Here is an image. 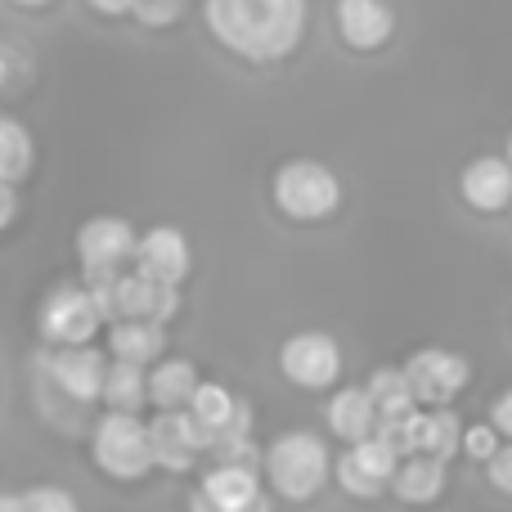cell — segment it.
<instances>
[{
  "mask_svg": "<svg viewBox=\"0 0 512 512\" xmlns=\"http://www.w3.org/2000/svg\"><path fill=\"white\" fill-rule=\"evenodd\" d=\"M364 387H369V396H373V405H378L382 423L405 418V414H414V409H418V396H414V387H409V373L405 369H373Z\"/></svg>",
  "mask_w": 512,
  "mask_h": 512,
  "instance_id": "23",
  "label": "cell"
},
{
  "mask_svg": "<svg viewBox=\"0 0 512 512\" xmlns=\"http://www.w3.org/2000/svg\"><path fill=\"white\" fill-rule=\"evenodd\" d=\"M333 18H337V36L351 50H378L396 32V14H391L387 0H337Z\"/></svg>",
  "mask_w": 512,
  "mask_h": 512,
  "instance_id": "14",
  "label": "cell"
},
{
  "mask_svg": "<svg viewBox=\"0 0 512 512\" xmlns=\"http://www.w3.org/2000/svg\"><path fill=\"white\" fill-rule=\"evenodd\" d=\"M36 167V140L18 117H5L0 113V180L9 185H23Z\"/></svg>",
  "mask_w": 512,
  "mask_h": 512,
  "instance_id": "21",
  "label": "cell"
},
{
  "mask_svg": "<svg viewBox=\"0 0 512 512\" xmlns=\"http://www.w3.org/2000/svg\"><path fill=\"white\" fill-rule=\"evenodd\" d=\"M396 468H400V454L373 432V436H364V441H355L351 450L333 463V477L351 499H364V504H369V499H382L391 490Z\"/></svg>",
  "mask_w": 512,
  "mask_h": 512,
  "instance_id": "8",
  "label": "cell"
},
{
  "mask_svg": "<svg viewBox=\"0 0 512 512\" xmlns=\"http://www.w3.org/2000/svg\"><path fill=\"white\" fill-rule=\"evenodd\" d=\"M14 5H23V9H41V5H50V0H14Z\"/></svg>",
  "mask_w": 512,
  "mask_h": 512,
  "instance_id": "34",
  "label": "cell"
},
{
  "mask_svg": "<svg viewBox=\"0 0 512 512\" xmlns=\"http://www.w3.org/2000/svg\"><path fill=\"white\" fill-rule=\"evenodd\" d=\"M135 18L149 27H167L180 18V0H135Z\"/></svg>",
  "mask_w": 512,
  "mask_h": 512,
  "instance_id": "26",
  "label": "cell"
},
{
  "mask_svg": "<svg viewBox=\"0 0 512 512\" xmlns=\"http://www.w3.org/2000/svg\"><path fill=\"white\" fill-rule=\"evenodd\" d=\"M135 248H140V234H135V225L126 216H90L77 230V261L86 279L135 265Z\"/></svg>",
  "mask_w": 512,
  "mask_h": 512,
  "instance_id": "7",
  "label": "cell"
},
{
  "mask_svg": "<svg viewBox=\"0 0 512 512\" xmlns=\"http://www.w3.org/2000/svg\"><path fill=\"white\" fill-rule=\"evenodd\" d=\"M108 355L99 346L81 342V346H50V378L77 405L104 400V378H108Z\"/></svg>",
  "mask_w": 512,
  "mask_h": 512,
  "instance_id": "11",
  "label": "cell"
},
{
  "mask_svg": "<svg viewBox=\"0 0 512 512\" xmlns=\"http://www.w3.org/2000/svg\"><path fill=\"white\" fill-rule=\"evenodd\" d=\"M18 212H23V203H18V185L0 180V234H5L9 225L18 221Z\"/></svg>",
  "mask_w": 512,
  "mask_h": 512,
  "instance_id": "28",
  "label": "cell"
},
{
  "mask_svg": "<svg viewBox=\"0 0 512 512\" xmlns=\"http://www.w3.org/2000/svg\"><path fill=\"white\" fill-rule=\"evenodd\" d=\"M104 405L108 409H126V414H140L149 405V369L131 360H113L104 378Z\"/></svg>",
  "mask_w": 512,
  "mask_h": 512,
  "instance_id": "22",
  "label": "cell"
},
{
  "mask_svg": "<svg viewBox=\"0 0 512 512\" xmlns=\"http://www.w3.org/2000/svg\"><path fill=\"white\" fill-rule=\"evenodd\" d=\"M382 423L378 405H373L369 387H337L333 400H328V432L337 436V441L355 445L364 441V436H373Z\"/></svg>",
  "mask_w": 512,
  "mask_h": 512,
  "instance_id": "19",
  "label": "cell"
},
{
  "mask_svg": "<svg viewBox=\"0 0 512 512\" xmlns=\"http://www.w3.org/2000/svg\"><path fill=\"white\" fill-rule=\"evenodd\" d=\"M207 32L248 63H279L301 45L306 0H203Z\"/></svg>",
  "mask_w": 512,
  "mask_h": 512,
  "instance_id": "1",
  "label": "cell"
},
{
  "mask_svg": "<svg viewBox=\"0 0 512 512\" xmlns=\"http://www.w3.org/2000/svg\"><path fill=\"white\" fill-rule=\"evenodd\" d=\"M90 459L113 481H144L149 472H158L149 423L140 414H126V409H108L95 423V432H90Z\"/></svg>",
  "mask_w": 512,
  "mask_h": 512,
  "instance_id": "3",
  "label": "cell"
},
{
  "mask_svg": "<svg viewBox=\"0 0 512 512\" xmlns=\"http://www.w3.org/2000/svg\"><path fill=\"white\" fill-rule=\"evenodd\" d=\"M261 472H265L261 463H212L203 486H198V495L221 508H248L256 499H265Z\"/></svg>",
  "mask_w": 512,
  "mask_h": 512,
  "instance_id": "17",
  "label": "cell"
},
{
  "mask_svg": "<svg viewBox=\"0 0 512 512\" xmlns=\"http://www.w3.org/2000/svg\"><path fill=\"white\" fill-rule=\"evenodd\" d=\"M189 512H274V504H270V495H265V499H256V504H248V508H221V504H212V499H203L194 490V495H189Z\"/></svg>",
  "mask_w": 512,
  "mask_h": 512,
  "instance_id": "29",
  "label": "cell"
},
{
  "mask_svg": "<svg viewBox=\"0 0 512 512\" xmlns=\"http://www.w3.org/2000/svg\"><path fill=\"white\" fill-rule=\"evenodd\" d=\"M23 504H27V512H81L77 495L63 486H32L23 495Z\"/></svg>",
  "mask_w": 512,
  "mask_h": 512,
  "instance_id": "25",
  "label": "cell"
},
{
  "mask_svg": "<svg viewBox=\"0 0 512 512\" xmlns=\"http://www.w3.org/2000/svg\"><path fill=\"white\" fill-rule=\"evenodd\" d=\"M391 495L414 508L436 504L445 495V459H436V454H409V459H400L396 477H391Z\"/></svg>",
  "mask_w": 512,
  "mask_h": 512,
  "instance_id": "20",
  "label": "cell"
},
{
  "mask_svg": "<svg viewBox=\"0 0 512 512\" xmlns=\"http://www.w3.org/2000/svg\"><path fill=\"white\" fill-rule=\"evenodd\" d=\"M104 310H99L90 283H59L45 292V301L36 306V333L45 346H81L95 342L104 328Z\"/></svg>",
  "mask_w": 512,
  "mask_h": 512,
  "instance_id": "5",
  "label": "cell"
},
{
  "mask_svg": "<svg viewBox=\"0 0 512 512\" xmlns=\"http://www.w3.org/2000/svg\"><path fill=\"white\" fill-rule=\"evenodd\" d=\"M499 427L495 423H472V427H463V454H468V459H477V463H490L499 454Z\"/></svg>",
  "mask_w": 512,
  "mask_h": 512,
  "instance_id": "24",
  "label": "cell"
},
{
  "mask_svg": "<svg viewBox=\"0 0 512 512\" xmlns=\"http://www.w3.org/2000/svg\"><path fill=\"white\" fill-rule=\"evenodd\" d=\"M104 346L113 360H131V364H158L167 355V324L158 319H140V315H126V319H113L104 333Z\"/></svg>",
  "mask_w": 512,
  "mask_h": 512,
  "instance_id": "16",
  "label": "cell"
},
{
  "mask_svg": "<svg viewBox=\"0 0 512 512\" xmlns=\"http://www.w3.org/2000/svg\"><path fill=\"white\" fill-rule=\"evenodd\" d=\"M405 373H409V387H414L423 409L450 405L472 378L468 360H463L459 351H445V346H423V351H414L405 360Z\"/></svg>",
  "mask_w": 512,
  "mask_h": 512,
  "instance_id": "9",
  "label": "cell"
},
{
  "mask_svg": "<svg viewBox=\"0 0 512 512\" xmlns=\"http://www.w3.org/2000/svg\"><path fill=\"white\" fill-rule=\"evenodd\" d=\"M0 512H27L23 495H9V490H0Z\"/></svg>",
  "mask_w": 512,
  "mask_h": 512,
  "instance_id": "33",
  "label": "cell"
},
{
  "mask_svg": "<svg viewBox=\"0 0 512 512\" xmlns=\"http://www.w3.org/2000/svg\"><path fill=\"white\" fill-rule=\"evenodd\" d=\"M274 207L297 225H319L342 207V180L315 158H288L270 180Z\"/></svg>",
  "mask_w": 512,
  "mask_h": 512,
  "instance_id": "4",
  "label": "cell"
},
{
  "mask_svg": "<svg viewBox=\"0 0 512 512\" xmlns=\"http://www.w3.org/2000/svg\"><path fill=\"white\" fill-rule=\"evenodd\" d=\"M486 477H490V486H495L499 495H512V441L499 445V454L486 463Z\"/></svg>",
  "mask_w": 512,
  "mask_h": 512,
  "instance_id": "27",
  "label": "cell"
},
{
  "mask_svg": "<svg viewBox=\"0 0 512 512\" xmlns=\"http://www.w3.org/2000/svg\"><path fill=\"white\" fill-rule=\"evenodd\" d=\"M90 9H99V14H113V18H122V14H135V0H86Z\"/></svg>",
  "mask_w": 512,
  "mask_h": 512,
  "instance_id": "31",
  "label": "cell"
},
{
  "mask_svg": "<svg viewBox=\"0 0 512 512\" xmlns=\"http://www.w3.org/2000/svg\"><path fill=\"white\" fill-rule=\"evenodd\" d=\"M149 432L153 463H158V472H171V477L189 472L207 454V436L189 409H158V418H149Z\"/></svg>",
  "mask_w": 512,
  "mask_h": 512,
  "instance_id": "10",
  "label": "cell"
},
{
  "mask_svg": "<svg viewBox=\"0 0 512 512\" xmlns=\"http://www.w3.org/2000/svg\"><path fill=\"white\" fill-rule=\"evenodd\" d=\"M14 72H18V63H14V54L5 50V45H0V90L9 86V81H14Z\"/></svg>",
  "mask_w": 512,
  "mask_h": 512,
  "instance_id": "32",
  "label": "cell"
},
{
  "mask_svg": "<svg viewBox=\"0 0 512 512\" xmlns=\"http://www.w3.org/2000/svg\"><path fill=\"white\" fill-rule=\"evenodd\" d=\"M265 486L288 504H310L333 477V454L315 432H283L265 445Z\"/></svg>",
  "mask_w": 512,
  "mask_h": 512,
  "instance_id": "2",
  "label": "cell"
},
{
  "mask_svg": "<svg viewBox=\"0 0 512 512\" xmlns=\"http://www.w3.org/2000/svg\"><path fill=\"white\" fill-rule=\"evenodd\" d=\"M279 373L297 391H328L342 378V346L324 328H301L279 346Z\"/></svg>",
  "mask_w": 512,
  "mask_h": 512,
  "instance_id": "6",
  "label": "cell"
},
{
  "mask_svg": "<svg viewBox=\"0 0 512 512\" xmlns=\"http://www.w3.org/2000/svg\"><path fill=\"white\" fill-rule=\"evenodd\" d=\"M508 162H512V135H508Z\"/></svg>",
  "mask_w": 512,
  "mask_h": 512,
  "instance_id": "35",
  "label": "cell"
},
{
  "mask_svg": "<svg viewBox=\"0 0 512 512\" xmlns=\"http://www.w3.org/2000/svg\"><path fill=\"white\" fill-rule=\"evenodd\" d=\"M189 265H194V248H189L185 230L176 225H153V230L140 234V248H135V270L149 274L158 283H185Z\"/></svg>",
  "mask_w": 512,
  "mask_h": 512,
  "instance_id": "12",
  "label": "cell"
},
{
  "mask_svg": "<svg viewBox=\"0 0 512 512\" xmlns=\"http://www.w3.org/2000/svg\"><path fill=\"white\" fill-rule=\"evenodd\" d=\"M203 387V373L185 355H162L149 364V405L153 409H189V400Z\"/></svg>",
  "mask_w": 512,
  "mask_h": 512,
  "instance_id": "18",
  "label": "cell"
},
{
  "mask_svg": "<svg viewBox=\"0 0 512 512\" xmlns=\"http://www.w3.org/2000/svg\"><path fill=\"white\" fill-rule=\"evenodd\" d=\"M189 414L198 418L207 441H221V436H252V405L234 396L230 387H221V382H203L198 396L189 400Z\"/></svg>",
  "mask_w": 512,
  "mask_h": 512,
  "instance_id": "13",
  "label": "cell"
},
{
  "mask_svg": "<svg viewBox=\"0 0 512 512\" xmlns=\"http://www.w3.org/2000/svg\"><path fill=\"white\" fill-rule=\"evenodd\" d=\"M490 423L512 441V387L504 391V396H495V405H490Z\"/></svg>",
  "mask_w": 512,
  "mask_h": 512,
  "instance_id": "30",
  "label": "cell"
},
{
  "mask_svg": "<svg viewBox=\"0 0 512 512\" xmlns=\"http://www.w3.org/2000/svg\"><path fill=\"white\" fill-rule=\"evenodd\" d=\"M459 194L472 212H504L512 207V162L504 158H472L459 176Z\"/></svg>",
  "mask_w": 512,
  "mask_h": 512,
  "instance_id": "15",
  "label": "cell"
}]
</instances>
